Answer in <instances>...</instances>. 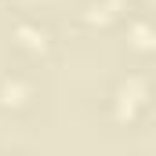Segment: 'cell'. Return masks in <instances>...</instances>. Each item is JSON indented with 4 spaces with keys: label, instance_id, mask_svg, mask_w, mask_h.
<instances>
[{
    "label": "cell",
    "instance_id": "cell-1",
    "mask_svg": "<svg viewBox=\"0 0 156 156\" xmlns=\"http://www.w3.org/2000/svg\"><path fill=\"white\" fill-rule=\"evenodd\" d=\"M22 37L29 47H44V33H33V29H22Z\"/></svg>",
    "mask_w": 156,
    "mask_h": 156
}]
</instances>
